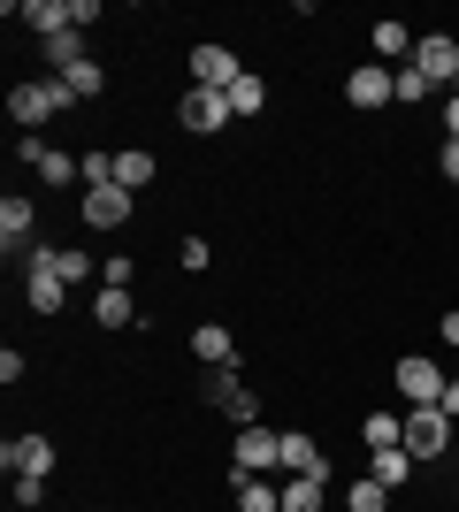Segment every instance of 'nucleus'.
I'll use <instances>...</instances> for the list:
<instances>
[{
    "instance_id": "1",
    "label": "nucleus",
    "mask_w": 459,
    "mask_h": 512,
    "mask_svg": "<svg viewBox=\"0 0 459 512\" xmlns=\"http://www.w3.org/2000/svg\"><path fill=\"white\" fill-rule=\"evenodd\" d=\"M62 107H77L62 77H46V85H16V92H8V115H16L23 130H39L46 115H62Z\"/></svg>"
},
{
    "instance_id": "2",
    "label": "nucleus",
    "mask_w": 459,
    "mask_h": 512,
    "mask_svg": "<svg viewBox=\"0 0 459 512\" xmlns=\"http://www.w3.org/2000/svg\"><path fill=\"white\" fill-rule=\"evenodd\" d=\"M391 383H398V398H406V406H444V383H452V375H444L437 360H421V352H406Z\"/></svg>"
},
{
    "instance_id": "3",
    "label": "nucleus",
    "mask_w": 459,
    "mask_h": 512,
    "mask_svg": "<svg viewBox=\"0 0 459 512\" xmlns=\"http://www.w3.org/2000/svg\"><path fill=\"white\" fill-rule=\"evenodd\" d=\"M406 451H414V459H444V451H452V413L444 406H414L406 413Z\"/></svg>"
},
{
    "instance_id": "4",
    "label": "nucleus",
    "mask_w": 459,
    "mask_h": 512,
    "mask_svg": "<svg viewBox=\"0 0 459 512\" xmlns=\"http://www.w3.org/2000/svg\"><path fill=\"white\" fill-rule=\"evenodd\" d=\"M230 459H238V474H276V467H284V436L253 421V428L238 436V451H230Z\"/></svg>"
},
{
    "instance_id": "5",
    "label": "nucleus",
    "mask_w": 459,
    "mask_h": 512,
    "mask_svg": "<svg viewBox=\"0 0 459 512\" xmlns=\"http://www.w3.org/2000/svg\"><path fill=\"white\" fill-rule=\"evenodd\" d=\"M176 123L192 130V138L222 130V123H230V92H207V85H192V92H184V107H176Z\"/></svg>"
},
{
    "instance_id": "6",
    "label": "nucleus",
    "mask_w": 459,
    "mask_h": 512,
    "mask_svg": "<svg viewBox=\"0 0 459 512\" xmlns=\"http://www.w3.org/2000/svg\"><path fill=\"white\" fill-rule=\"evenodd\" d=\"M414 69L429 77V85H452V77H459V39H444V31H421V39H414Z\"/></svg>"
},
{
    "instance_id": "7",
    "label": "nucleus",
    "mask_w": 459,
    "mask_h": 512,
    "mask_svg": "<svg viewBox=\"0 0 459 512\" xmlns=\"http://www.w3.org/2000/svg\"><path fill=\"white\" fill-rule=\"evenodd\" d=\"M131 207H138V192H123V184H92V192H85V222H92V230H123Z\"/></svg>"
},
{
    "instance_id": "8",
    "label": "nucleus",
    "mask_w": 459,
    "mask_h": 512,
    "mask_svg": "<svg viewBox=\"0 0 459 512\" xmlns=\"http://www.w3.org/2000/svg\"><path fill=\"white\" fill-rule=\"evenodd\" d=\"M245 69H238V54L230 46H192V85H207V92H230Z\"/></svg>"
},
{
    "instance_id": "9",
    "label": "nucleus",
    "mask_w": 459,
    "mask_h": 512,
    "mask_svg": "<svg viewBox=\"0 0 459 512\" xmlns=\"http://www.w3.org/2000/svg\"><path fill=\"white\" fill-rule=\"evenodd\" d=\"M0 467H8V482H16V474H46L54 467V444H46V436H8V444H0Z\"/></svg>"
},
{
    "instance_id": "10",
    "label": "nucleus",
    "mask_w": 459,
    "mask_h": 512,
    "mask_svg": "<svg viewBox=\"0 0 459 512\" xmlns=\"http://www.w3.org/2000/svg\"><path fill=\"white\" fill-rule=\"evenodd\" d=\"M8 23H31L39 39H62L77 16H69V0H23V8H8Z\"/></svg>"
},
{
    "instance_id": "11",
    "label": "nucleus",
    "mask_w": 459,
    "mask_h": 512,
    "mask_svg": "<svg viewBox=\"0 0 459 512\" xmlns=\"http://www.w3.org/2000/svg\"><path fill=\"white\" fill-rule=\"evenodd\" d=\"M16 153L39 169V184H77V176H85V161H69L62 146H39V138H31V146H16Z\"/></svg>"
},
{
    "instance_id": "12",
    "label": "nucleus",
    "mask_w": 459,
    "mask_h": 512,
    "mask_svg": "<svg viewBox=\"0 0 459 512\" xmlns=\"http://www.w3.org/2000/svg\"><path fill=\"white\" fill-rule=\"evenodd\" d=\"M31 222H39L31 199H0V245L8 253H31Z\"/></svg>"
},
{
    "instance_id": "13",
    "label": "nucleus",
    "mask_w": 459,
    "mask_h": 512,
    "mask_svg": "<svg viewBox=\"0 0 459 512\" xmlns=\"http://www.w3.org/2000/svg\"><path fill=\"white\" fill-rule=\"evenodd\" d=\"M345 100L352 107H383V100H391V69H383V62L352 69V77H345Z\"/></svg>"
},
{
    "instance_id": "14",
    "label": "nucleus",
    "mask_w": 459,
    "mask_h": 512,
    "mask_svg": "<svg viewBox=\"0 0 459 512\" xmlns=\"http://www.w3.org/2000/svg\"><path fill=\"white\" fill-rule=\"evenodd\" d=\"M238 512H284V482L276 474H238Z\"/></svg>"
},
{
    "instance_id": "15",
    "label": "nucleus",
    "mask_w": 459,
    "mask_h": 512,
    "mask_svg": "<svg viewBox=\"0 0 459 512\" xmlns=\"http://www.w3.org/2000/svg\"><path fill=\"white\" fill-rule=\"evenodd\" d=\"M284 474H329L322 444H314L306 428H284Z\"/></svg>"
},
{
    "instance_id": "16",
    "label": "nucleus",
    "mask_w": 459,
    "mask_h": 512,
    "mask_svg": "<svg viewBox=\"0 0 459 512\" xmlns=\"http://www.w3.org/2000/svg\"><path fill=\"white\" fill-rule=\"evenodd\" d=\"M92 321H100V329H131L138 299H131V291H92ZM138 329H146V321H138Z\"/></svg>"
},
{
    "instance_id": "17",
    "label": "nucleus",
    "mask_w": 459,
    "mask_h": 512,
    "mask_svg": "<svg viewBox=\"0 0 459 512\" xmlns=\"http://www.w3.org/2000/svg\"><path fill=\"white\" fill-rule=\"evenodd\" d=\"M215 406L230 413V421H245V428H253V390L238 383V367H222V375H215Z\"/></svg>"
},
{
    "instance_id": "18",
    "label": "nucleus",
    "mask_w": 459,
    "mask_h": 512,
    "mask_svg": "<svg viewBox=\"0 0 459 512\" xmlns=\"http://www.w3.org/2000/svg\"><path fill=\"white\" fill-rule=\"evenodd\" d=\"M192 352L215 367V375H222V367H238V337H230V329H192Z\"/></svg>"
},
{
    "instance_id": "19",
    "label": "nucleus",
    "mask_w": 459,
    "mask_h": 512,
    "mask_svg": "<svg viewBox=\"0 0 459 512\" xmlns=\"http://www.w3.org/2000/svg\"><path fill=\"white\" fill-rule=\"evenodd\" d=\"M115 184H123V192H146V184H153V153L123 146V153H115Z\"/></svg>"
},
{
    "instance_id": "20",
    "label": "nucleus",
    "mask_w": 459,
    "mask_h": 512,
    "mask_svg": "<svg viewBox=\"0 0 459 512\" xmlns=\"http://www.w3.org/2000/svg\"><path fill=\"white\" fill-rule=\"evenodd\" d=\"M375 62H414V31H406V23H375Z\"/></svg>"
},
{
    "instance_id": "21",
    "label": "nucleus",
    "mask_w": 459,
    "mask_h": 512,
    "mask_svg": "<svg viewBox=\"0 0 459 512\" xmlns=\"http://www.w3.org/2000/svg\"><path fill=\"white\" fill-rule=\"evenodd\" d=\"M360 436H368V451H406V421H398V413H368Z\"/></svg>"
},
{
    "instance_id": "22",
    "label": "nucleus",
    "mask_w": 459,
    "mask_h": 512,
    "mask_svg": "<svg viewBox=\"0 0 459 512\" xmlns=\"http://www.w3.org/2000/svg\"><path fill=\"white\" fill-rule=\"evenodd\" d=\"M322 482L329 474H284V512H322Z\"/></svg>"
},
{
    "instance_id": "23",
    "label": "nucleus",
    "mask_w": 459,
    "mask_h": 512,
    "mask_svg": "<svg viewBox=\"0 0 459 512\" xmlns=\"http://www.w3.org/2000/svg\"><path fill=\"white\" fill-rule=\"evenodd\" d=\"M23 299H31V314H62L69 283L62 276H23Z\"/></svg>"
},
{
    "instance_id": "24",
    "label": "nucleus",
    "mask_w": 459,
    "mask_h": 512,
    "mask_svg": "<svg viewBox=\"0 0 459 512\" xmlns=\"http://www.w3.org/2000/svg\"><path fill=\"white\" fill-rule=\"evenodd\" d=\"M77 62H92L85 46H77V31H62V39H46V69H54V77H69Z\"/></svg>"
},
{
    "instance_id": "25",
    "label": "nucleus",
    "mask_w": 459,
    "mask_h": 512,
    "mask_svg": "<svg viewBox=\"0 0 459 512\" xmlns=\"http://www.w3.org/2000/svg\"><path fill=\"white\" fill-rule=\"evenodd\" d=\"M345 512H391V490L368 474V482H352V490H345Z\"/></svg>"
},
{
    "instance_id": "26",
    "label": "nucleus",
    "mask_w": 459,
    "mask_h": 512,
    "mask_svg": "<svg viewBox=\"0 0 459 512\" xmlns=\"http://www.w3.org/2000/svg\"><path fill=\"white\" fill-rule=\"evenodd\" d=\"M375 482H383V490H398V482H406V474H414V451H375Z\"/></svg>"
},
{
    "instance_id": "27",
    "label": "nucleus",
    "mask_w": 459,
    "mask_h": 512,
    "mask_svg": "<svg viewBox=\"0 0 459 512\" xmlns=\"http://www.w3.org/2000/svg\"><path fill=\"white\" fill-rule=\"evenodd\" d=\"M62 85H69V100H92V92H108V69H100V62H77Z\"/></svg>"
},
{
    "instance_id": "28",
    "label": "nucleus",
    "mask_w": 459,
    "mask_h": 512,
    "mask_svg": "<svg viewBox=\"0 0 459 512\" xmlns=\"http://www.w3.org/2000/svg\"><path fill=\"white\" fill-rule=\"evenodd\" d=\"M429 92H437V85H429V77H421L414 62H406V69H391V100H406V107H414V100H429Z\"/></svg>"
},
{
    "instance_id": "29",
    "label": "nucleus",
    "mask_w": 459,
    "mask_h": 512,
    "mask_svg": "<svg viewBox=\"0 0 459 512\" xmlns=\"http://www.w3.org/2000/svg\"><path fill=\"white\" fill-rule=\"evenodd\" d=\"M261 100H268L261 77H238V85H230V115H261Z\"/></svg>"
},
{
    "instance_id": "30",
    "label": "nucleus",
    "mask_w": 459,
    "mask_h": 512,
    "mask_svg": "<svg viewBox=\"0 0 459 512\" xmlns=\"http://www.w3.org/2000/svg\"><path fill=\"white\" fill-rule=\"evenodd\" d=\"M131 276H138V260H100V291H131Z\"/></svg>"
},
{
    "instance_id": "31",
    "label": "nucleus",
    "mask_w": 459,
    "mask_h": 512,
    "mask_svg": "<svg viewBox=\"0 0 459 512\" xmlns=\"http://www.w3.org/2000/svg\"><path fill=\"white\" fill-rule=\"evenodd\" d=\"M46 497V474H16V505H39Z\"/></svg>"
},
{
    "instance_id": "32",
    "label": "nucleus",
    "mask_w": 459,
    "mask_h": 512,
    "mask_svg": "<svg viewBox=\"0 0 459 512\" xmlns=\"http://www.w3.org/2000/svg\"><path fill=\"white\" fill-rule=\"evenodd\" d=\"M444 176L459 184V138H444Z\"/></svg>"
},
{
    "instance_id": "33",
    "label": "nucleus",
    "mask_w": 459,
    "mask_h": 512,
    "mask_svg": "<svg viewBox=\"0 0 459 512\" xmlns=\"http://www.w3.org/2000/svg\"><path fill=\"white\" fill-rule=\"evenodd\" d=\"M444 413H452V421H459V375H452V383H444Z\"/></svg>"
},
{
    "instance_id": "34",
    "label": "nucleus",
    "mask_w": 459,
    "mask_h": 512,
    "mask_svg": "<svg viewBox=\"0 0 459 512\" xmlns=\"http://www.w3.org/2000/svg\"><path fill=\"white\" fill-rule=\"evenodd\" d=\"M444 344H459V314H444Z\"/></svg>"
},
{
    "instance_id": "35",
    "label": "nucleus",
    "mask_w": 459,
    "mask_h": 512,
    "mask_svg": "<svg viewBox=\"0 0 459 512\" xmlns=\"http://www.w3.org/2000/svg\"><path fill=\"white\" fill-rule=\"evenodd\" d=\"M452 100H459V77H452Z\"/></svg>"
}]
</instances>
